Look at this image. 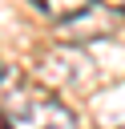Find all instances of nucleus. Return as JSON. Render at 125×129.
Returning a JSON list of instances; mask_svg holds the SVG:
<instances>
[{
  "mask_svg": "<svg viewBox=\"0 0 125 129\" xmlns=\"http://www.w3.org/2000/svg\"><path fill=\"white\" fill-rule=\"evenodd\" d=\"M121 20H125V16H121L113 4H105V0H89L85 8L60 16L56 36L69 40V44H89V40H105V36H113Z\"/></svg>",
  "mask_w": 125,
  "mask_h": 129,
  "instance_id": "2",
  "label": "nucleus"
},
{
  "mask_svg": "<svg viewBox=\"0 0 125 129\" xmlns=\"http://www.w3.org/2000/svg\"><path fill=\"white\" fill-rule=\"evenodd\" d=\"M105 4H113V8H117V12L125 16V0H105Z\"/></svg>",
  "mask_w": 125,
  "mask_h": 129,
  "instance_id": "4",
  "label": "nucleus"
},
{
  "mask_svg": "<svg viewBox=\"0 0 125 129\" xmlns=\"http://www.w3.org/2000/svg\"><path fill=\"white\" fill-rule=\"evenodd\" d=\"M32 4H36L40 12H48V16H56V20H60V16H69V12L85 8L89 0H32Z\"/></svg>",
  "mask_w": 125,
  "mask_h": 129,
  "instance_id": "3",
  "label": "nucleus"
},
{
  "mask_svg": "<svg viewBox=\"0 0 125 129\" xmlns=\"http://www.w3.org/2000/svg\"><path fill=\"white\" fill-rule=\"evenodd\" d=\"M0 129H8V117H4V113H0Z\"/></svg>",
  "mask_w": 125,
  "mask_h": 129,
  "instance_id": "5",
  "label": "nucleus"
},
{
  "mask_svg": "<svg viewBox=\"0 0 125 129\" xmlns=\"http://www.w3.org/2000/svg\"><path fill=\"white\" fill-rule=\"evenodd\" d=\"M4 117H8V129H77L73 109L52 93H16Z\"/></svg>",
  "mask_w": 125,
  "mask_h": 129,
  "instance_id": "1",
  "label": "nucleus"
}]
</instances>
